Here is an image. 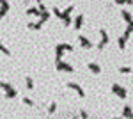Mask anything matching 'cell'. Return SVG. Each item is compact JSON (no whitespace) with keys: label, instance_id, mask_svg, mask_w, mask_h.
<instances>
[{"label":"cell","instance_id":"obj_1","mask_svg":"<svg viewBox=\"0 0 133 119\" xmlns=\"http://www.w3.org/2000/svg\"><path fill=\"white\" fill-rule=\"evenodd\" d=\"M55 66H57V71H66V73H73V71H75V68H73L71 64H68V62H64V60H57Z\"/></svg>","mask_w":133,"mask_h":119},{"label":"cell","instance_id":"obj_2","mask_svg":"<svg viewBox=\"0 0 133 119\" xmlns=\"http://www.w3.org/2000/svg\"><path fill=\"white\" fill-rule=\"evenodd\" d=\"M112 92H114V94H117L121 99H126V96H128V91L124 89V87H121L119 84H114V85H112Z\"/></svg>","mask_w":133,"mask_h":119},{"label":"cell","instance_id":"obj_3","mask_svg":"<svg viewBox=\"0 0 133 119\" xmlns=\"http://www.w3.org/2000/svg\"><path fill=\"white\" fill-rule=\"evenodd\" d=\"M66 87H68V89H73V91H76L80 98H83V96H85V91H83L82 87H80V85L76 84V82H68V84H66Z\"/></svg>","mask_w":133,"mask_h":119},{"label":"cell","instance_id":"obj_4","mask_svg":"<svg viewBox=\"0 0 133 119\" xmlns=\"http://www.w3.org/2000/svg\"><path fill=\"white\" fill-rule=\"evenodd\" d=\"M78 43H80V46H82V48H85V50H91L92 46H94V45H92V41L87 39V37H85V36H82V34L78 36Z\"/></svg>","mask_w":133,"mask_h":119},{"label":"cell","instance_id":"obj_5","mask_svg":"<svg viewBox=\"0 0 133 119\" xmlns=\"http://www.w3.org/2000/svg\"><path fill=\"white\" fill-rule=\"evenodd\" d=\"M83 20H85V16H83V14H78V16L75 18V21H73V29L80 30V29H82V25H83Z\"/></svg>","mask_w":133,"mask_h":119},{"label":"cell","instance_id":"obj_6","mask_svg":"<svg viewBox=\"0 0 133 119\" xmlns=\"http://www.w3.org/2000/svg\"><path fill=\"white\" fill-rule=\"evenodd\" d=\"M87 68H89L94 75H99V73H101V66H99L98 62H89V64H87Z\"/></svg>","mask_w":133,"mask_h":119},{"label":"cell","instance_id":"obj_7","mask_svg":"<svg viewBox=\"0 0 133 119\" xmlns=\"http://www.w3.org/2000/svg\"><path fill=\"white\" fill-rule=\"evenodd\" d=\"M7 11H9V2H7V0H4V2L0 4V20L7 14Z\"/></svg>","mask_w":133,"mask_h":119},{"label":"cell","instance_id":"obj_8","mask_svg":"<svg viewBox=\"0 0 133 119\" xmlns=\"http://www.w3.org/2000/svg\"><path fill=\"white\" fill-rule=\"evenodd\" d=\"M123 117L133 119V109L130 107V105H124V109H123Z\"/></svg>","mask_w":133,"mask_h":119},{"label":"cell","instance_id":"obj_9","mask_svg":"<svg viewBox=\"0 0 133 119\" xmlns=\"http://www.w3.org/2000/svg\"><path fill=\"white\" fill-rule=\"evenodd\" d=\"M99 36H101V41H99L101 45H107V43L110 41V37H108V34H107V30H105V29H99Z\"/></svg>","mask_w":133,"mask_h":119},{"label":"cell","instance_id":"obj_10","mask_svg":"<svg viewBox=\"0 0 133 119\" xmlns=\"http://www.w3.org/2000/svg\"><path fill=\"white\" fill-rule=\"evenodd\" d=\"M16 96H18L16 87H11L9 91H5V98H7V99H12V98H16Z\"/></svg>","mask_w":133,"mask_h":119},{"label":"cell","instance_id":"obj_11","mask_svg":"<svg viewBox=\"0 0 133 119\" xmlns=\"http://www.w3.org/2000/svg\"><path fill=\"white\" fill-rule=\"evenodd\" d=\"M27 14H29V16H41L43 12L37 9V7H29V9H27Z\"/></svg>","mask_w":133,"mask_h":119},{"label":"cell","instance_id":"obj_12","mask_svg":"<svg viewBox=\"0 0 133 119\" xmlns=\"http://www.w3.org/2000/svg\"><path fill=\"white\" fill-rule=\"evenodd\" d=\"M41 27H43L41 21H36V23H29V25H27V29H29V30H39Z\"/></svg>","mask_w":133,"mask_h":119},{"label":"cell","instance_id":"obj_13","mask_svg":"<svg viewBox=\"0 0 133 119\" xmlns=\"http://www.w3.org/2000/svg\"><path fill=\"white\" fill-rule=\"evenodd\" d=\"M121 16H123V20L126 21V23H130V21L133 20V18H131V14H130L128 11H121Z\"/></svg>","mask_w":133,"mask_h":119},{"label":"cell","instance_id":"obj_14","mask_svg":"<svg viewBox=\"0 0 133 119\" xmlns=\"http://www.w3.org/2000/svg\"><path fill=\"white\" fill-rule=\"evenodd\" d=\"M131 66H121V68H119V73H123V75H130V73H131Z\"/></svg>","mask_w":133,"mask_h":119},{"label":"cell","instance_id":"obj_15","mask_svg":"<svg viewBox=\"0 0 133 119\" xmlns=\"http://www.w3.org/2000/svg\"><path fill=\"white\" fill-rule=\"evenodd\" d=\"M126 41H128V39H124L123 36L117 39V46H119V50H124V48H126Z\"/></svg>","mask_w":133,"mask_h":119},{"label":"cell","instance_id":"obj_16","mask_svg":"<svg viewBox=\"0 0 133 119\" xmlns=\"http://www.w3.org/2000/svg\"><path fill=\"white\" fill-rule=\"evenodd\" d=\"M73 11H75V5H68V7H66V11H62V14H64V18H66V16H71V12Z\"/></svg>","mask_w":133,"mask_h":119},{"label":"cell","instance_id":"obj_17","mask_svg":"<svg viewBox=\"0 0 133 119\" xmlns=\"http://www.w3.org/2000/svg\"><path fill=\"white\" fill-rule=\"evenodd\" d=\"M48 20H50V12H48V11H44L41 16H39V21H41V23H46Z\"/></svg>","mask_w":133,"mask_h":119},{"label":"cell","instance_id":"obj_18","mask_svg":"<svg viewBox=\"0 0 133 119\" xmlns=\"http://www.w3.org/2000/svg\"><path fill=\"white\" fill-rule=\"evenodd\" d=\"M114 4H117V5H124V4L133 5V0H114Z\"/></svg>","mask_w":133,"mask_h":119},{"label":"cell","instance_id":"obj_19","mask_svg":"<svg viewBox=\"0 0 133 119\" xmlns=\"http://www.w3.org/2000/svg\"><path fill=\"white\" fill-rule=\"evenodd\" d=\"M51 12H53V14L57 16V18H61V20H64V14H62V11L59 9V7H53V11H51Z\"/></svg>","mask_w":133,"mask_h":119},{"label":"cell","instance_id":"obj_20","mask_svg":"<svg viewBox=\"0 0 133 119\" xmlns=\"http://www.w3.org/2000/svg\"><path fill=\"white\" fill-rule=\"evenodd\" d=\"M62 57H64V50H55V62L62 60Z\"/></svg>","mask_w":133,"mask_h":119},{"label":"cell","instance_id":"obj_21","mask_svg":"<svg viewBox=\"0 0 133 119\" xmlns=\"http://www.w3.org/2000/svg\"><path fill=\"white\" fill-rule=\"evenodd\" d=\"M55 110H57V103L51 101L50 105H48V114H55Z\"/></svg>","mask_w":133,"mask_h":119},{"label":"cell","instance_id":"obj_22","mask_svg":"<svg viewBox=\"0 0 133 119\" xmlns=\"http://www.w3.org/2000/svg\"><path fill=\"white\" fill-rule=\"evenodd\" d=\"M25 85H27L29 89H34V80H32L30 77H27V78H25Z\"/></svg>","mask_w":133,"mask_h":119},{"label":"cell","instance_id":"obj_23","mask_svg":"<svg viewBox=\"0 0 133 119\" xmlns=\"http://www.w3.org/2000/svg\"><path fill=\"white\" fill-rule=\"evenodd\" d=\"M12 85H11L9 82H0V89H4V91H9Z\"/></svg>","mask_w":133,"mask_h":119},{"label":"cell","instance_id":"obj_24","mask_svg":"<svg viewBox=\"0 0 133 119\" xmlns=\"http://www.w3.org/2000/svg\"><path fill=\"white\" fill-rule=\"evenodd\" d=\"M0 52H2L4 55H7V57H9V55H11V50H9V48H5V46H4L2 43H0Z\"/></svg>","mask_w":133,"mask_h":119},{"label":"cell","instance_id":"obj_25","mask_svg":"<svg viewBox=\"0 0 133 119\" xmlns=\"http://www.w3.org/2000/svg\"><path fill=\"white\" fill-rule=\"evenodd\" d=\"M62 45H64V50L66 52H75V46L73 45H66V43H62Z\"/></svg>","mask_w":133,"mask_h":119},{"label":"cell","instance_id":"obj_26","mask_svg":"<svg viewBox=\"0 0 133 119\" xmlns=\"http://www.w3.org/2000/svg\"><path fill=\"white\" fill-rule=\"evenodd\" d=\"M62 21H64V27H69V25H71V16H66Z\"/></svg>","mask_w":133,"mask_h":119},{"label":"cell","instance_id":"obj_27","mask_svg":"<svg viewBox=\"0 0 133 119\" xmlns=\"http://www.w3.org/2000/svg\"><path fill=\"white\" fill-rule=\"evenodd\" d=\"M21 101H23V105H29V107H32V105H34V101H32V99H29V98H23Z\"/></svg>","mask_w":133,"mask_h":119},{"label":"cell","instance_id":"obj_28","mask_svg":"<svg viewBox=\"0 0 133 119\" xmlns=\"http://www.w3.org/2000/svg\"><path fill=\"white\" fill-rule=\"evenodd\" d=\"M126 30H128V32H131V34H133V20L130 21V23H128V27H126Z\"/></svg>","mask_w":133,"mask_h":119},{"label":"cell","instance_id":"obj_29","mask_svg":"<svg viewBox=\"0 0 133 119\" xmlns=\"http://www.w3.org/2000/svg\"><path fill=\"white\" fill-rule=\"evenodd\" d=\"M80 117L87 119V117H89V114H87V112H85V110H82V112H80Z\"/></svg>","mask_w":133,"mask_h":119},{"label":"cell","instance_id":"obj_30","mask_svg":"<svg viewBox=\"0 0 133 119\" xmlns=\"http://www.w3.org/2000/svg\"><path fill=\"white\" fill-rule=\"evenodd\" d=\"M37 4H43V0H37Z\"/></svg>","mask_w":133,"mask_h":119},{"label":"cell","instance_id":"obj_31","mask_svg":"<svg viewBox=\"0 0 133 119\" xmlns=\"http://www.w3.org/2000/svg\"><path fill=\"white\" fill-rule=\"evenodd\" d=\"M2 2H4V0H0V4H2Z\"/></svg>","mask_w":133,"mask_h":119},{"label":"cell","instance_id":"obj_32","mask_svg":"<svg viewBox=\"0 0 133 119\" xmlns=\"http://www.w3.org/2000/svg\"><path fill=\"white\" fill-rule=\"evenodd\" d=\"M25 2H29V0H25Z\"/></svg>","mask_w":133,"mask_h":119},{"label":"cell","instance_id":"obj_33","mask_svg":"<svg viewBox=\"0 0 133 119\" xmlns=\"http://www.w3.org/2000/svg\"><path fill=\"white\" fill-rule=\"evenodd\" d=\"M0 117H2V116H0Z\"/></svg>","mask_w":133,"mask_h":119}]
</instances>
